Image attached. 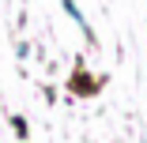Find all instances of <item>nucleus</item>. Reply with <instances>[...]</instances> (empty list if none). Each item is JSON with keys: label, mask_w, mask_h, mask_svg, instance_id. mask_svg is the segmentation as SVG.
<instances>
[{"label": "nucleus", "mask_w": 147, "mask_h": 143, "mask_svg": "<svg viewBox=\"0 0 147 143\" xmlns=\"http://www.w3.org/2000/svg\"><path fill=\"white\" fill-rule=\"evenodd\" d=\"M11 128H15L19 136H26V121H23V117H15V121H11Z\"/></svg>", "instance_id": "nucleus-1"}]
</instances>
